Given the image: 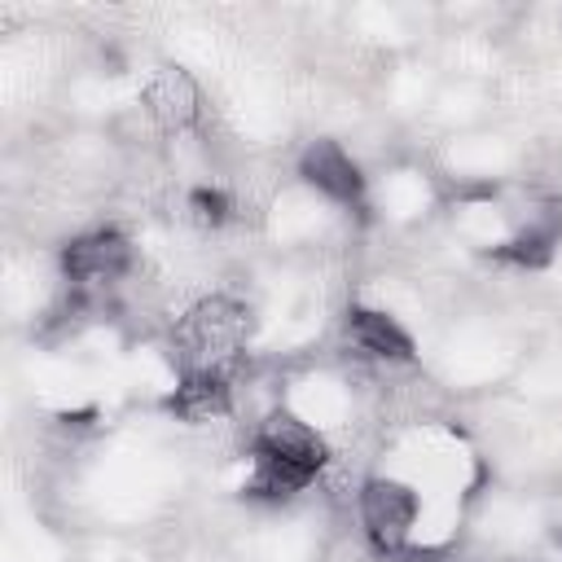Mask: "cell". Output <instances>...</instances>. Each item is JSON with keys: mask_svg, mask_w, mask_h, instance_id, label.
<instances>
[{"mask_svg": "<svg viewBox=\"0 0 562 562\" xmlns=\"http://www.w3.org/2000/svg\"><path fill=\"white\" fill-rule=\"evenodd\" d=\"M329 461V448L325 439L303 426L299 417L290 413H272L255 443H250V483H246V496L255 501H285L294 492H303Z\"/></svg>", "mask_w": 562, "mask_h": 562, "instance_id": "6da1fadb", "label": "cell"}, {"mask_svg": "<svg viewBox=\"0 0 562 562\" xmlns=\"http://www.w3.org/2000/svg\"><path fill=\"white\" fill-rule=\"evenodd\" d=\"M246 329H250L246 307L215 294V299H202L198 307H189V316L176 329V342L184 347L193 369H215L246 342Z\"/></svg>", "mask_w": 562, "mask_h": 562, "instance_id": "7a4b0ae2", "label": "cell"}, {"mask_svg": "<svg viewBox=\"0 0 562 562\" xmlns=\"http://www.w3.org/2000/svg\"><path fill=\"white\" fill-rule=\"evenodd\" d=\"M360 518H364V536L382 558H395L408 549V531L417 518V496L413 487L395 483V479H369L360 492Z\"/></svg>", "mask_w": 562, "mask_h": 562, "instance_id": "3957f363", "label": "cell"}, {"mask_svg": "<svg viewBox=\"0 0 562 562\" xmlns=\"http://www.w3.org/2000/svg\"><path fill=\"white\" fill-rule=\"evenodd\" d=\"M127 263H132V246L119 228H92V233L66 241V250H61V272L79 290L119 281L127 272Z\"/></svg>", "mask_w": 562, "mask_h": 562, "instance_id": "277c9868", "label": "cell"}, {"mask_svg": "<svg viewBox=\"0 0 562 562\" xmlns=\"http://www.w3.org/2000/svg\"><path fill=\"white\" fill-rule=\"evenodd\" d=\"M299 171L312 189H321L325 198L342 202V206H356L364 198V176L356 167V158L338 145V140H312L299 158Z\"/></svg>", "mask_w": 562, "mask_h": 562, "instance_id": "5b68a950", "label": "cell"}, {"mask_svg": "<svg viewBox=\"0 0 562 562\" xmlns=\"http://www.w3.org/2000/svg\"><path fill=\"white\" fill-rule=\"evenodd\" d=\"M145 110H149V119L158 123V127H167V132H180V127H189L193 119H198V88H193V79L184 75V70H158L149 83H145Z\"/></svg>", "mask_w": 562, "mask_h": 562, "instance_id": "8992f818", "label": "cell"}, {"mask_svg": "<svg viewBox=\"0 0 562 562\" xmlns=\"http://www.w3.org/2000/svg\"><path fill=\"white\" fill-rule=\"evenodd\" d=\"M347 338L373 360H413V338L404 334V325L395 316H386L378 307H351Z\"/></svg>", "mask_w": 562, "mask_h": 562, "instance_id": "52a82bcc", "label": "cell"}, {"mask_svg": "<svg viewBox=\"0 0 562 562\" xmlns=\"http://www.w3.org/2000/svg\"><path fill=\"white\" fill-rule=\"evenodd\" d=\"M167 408L180 422H211V417H224L233 408V395H228V382L220 369H189L184 382L171 391Z\"/></svg>", "mask_w": 562, "mask_h": 562, "instance_id": "ba28073f", "label": "cell"}, {"mask_svg": "<svg viewBox=\"0 0 562 562\" xmlns=\"http://www.w3.org/2000/svg\"><path fill=\"white\" fill-rule=\"evenodd\" d=\"M558 237H562V211H558V206H549V215H544V220H536L531 228H522L514 241H505V246L496 250V259L518 263V268H544V263L553 259Z\"/></svg>", "mask_w": 562, "mask_h": 562, "instance_id": "9c48e42d", "label": "cell"}, {"mask_svg": "<svg viewBox=\"0 0 562 562\" xmlns=\"http://www.w3.org/2000/svg\"><path fill=\"white\" fill-rule=\"evenodd\" d=\"M189 211H193V220L202 228H220L233 206H228V193L224 189H193L189 193Z\"/></svg>", "mask_w": 562, "mask_h": 562, "instance_id": "30bf717a", "label": "cell"}]
</instances>
